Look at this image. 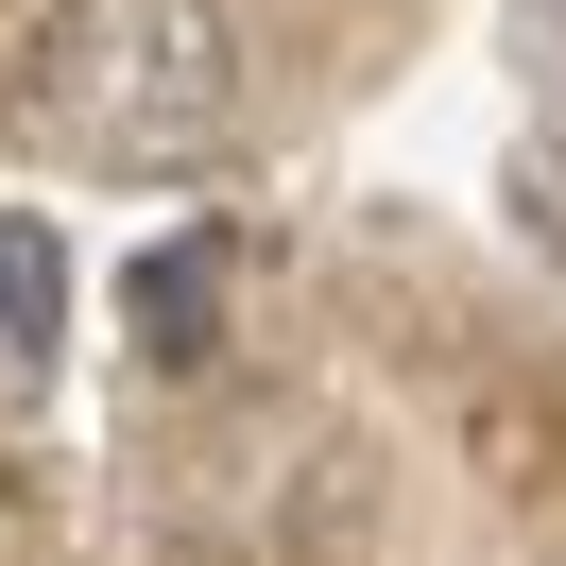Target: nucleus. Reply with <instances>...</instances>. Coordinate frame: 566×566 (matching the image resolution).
<instances>
[{"mask_svg":"<svg viewBox=\"0 0 566 566\" xmlns=\"http://www.w3.org/2000/svg\"><path fill=\"white\" fill-rule=\"evenodd\" d=\"M0 104L70 172H189L241 138V35H223V0H52Z\"/></svg>","mask_w":566,"mask_h":566,"instance_id":"obj_1","label":"nucleus"},{"mask_svg":"<svg viewBox=\"0 0 566 566\" xmlns=\"http://www.w3.org/2000/svg\"><path fill=\"white\" fill-rule=\"evenodd\" d=\"M120 326H138V360H172V378L223 344V241H207V223H189V241H155L138 275H120Z\"/></svg>","mask_w":566,"mask_h":566,"instance_id":"obj_2","label":"nucleus"},{"mask_svg":"<svg viewBox=\"0 0 566 566\" xmlns=\"http://www.w3.org/2000/svg\"><path fill=\"white\" fill-rule=\"evenodd\" d=\"M515 70H532V104H549V138H566V0H515Z\"/></svg>","mask_w":566,"mask_h":566,"instance_id":"obj_4","label":"nucleus"},{"mask_svg":"<svg viewBox=\"0 0 566 566\" xmlns=\"http://www.w3.org/2000/svg\"><path fill=\"white\" fill-rule=\"evenodd\" d=\"M52 344H70V241L0 207V360H52Z\"/></svg>","mask_w":566,"mask_h":566,"instance_id":"obj_3","label":"nucleus"}]
</instances>
